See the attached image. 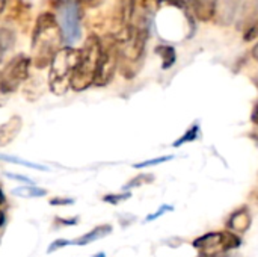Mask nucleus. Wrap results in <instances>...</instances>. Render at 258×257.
I'll list each match as a JSON object with an SVG mask.
<instances>
[{
	"mask_svg": "<svg viewBox=\"0 0 258 257\" xmlns=\"http://www.w3.org/2000/svg\"><path fill=\"white\" fill-rule=\"evenodd\" d=\"M63 47V36L60 26L53 12H42L38 15L32 33V65L36 70L50 67L54 55Z\"/></svg>",
	"mask_w": 258,
	"mask_h": 257,
	"instance_id": "f257e3e1",
	"label": "nucleus"
},
{
	"mask_svg": "<svg viewBox=\"0 0 258 257\" xmlns=\"http://www.w3.org/2000/svg\"><path fill=\"white\" fill-rule=\"evenodd\" d=\"M103 53V39L92 33L86 38L83 47L80 48V61L71 77V89L73 91H85L91 85H94L100 59Z\"/></svg>",
	"mask_w": 258,
	"mask_h": 257,
	"instance_id": "f03ea898",
	"label": "nucleus"
},
{
	"mask_svg": "<svg viewBox=\"0 0 258 257\" xmlns=\"http://www.w3.org/2000/svg\"><path fill=\"white\" fill-rule=\"evenodd\" d=\"M80 61V48L63 45L48 67V89L54 95H65L71 88V77Z\"/></svg>",
	"mask_w": 258,
	"mask_h": 257,
	"instance_id": "7ed1b4c3",
	"label": "nucleus"
},
{
	"mask_svg": "<svg viewBox=\"0 0 258 257\" xmlns=\"http://www.w3.org/2000/svg\"><path fill=\"white\" fill-rule=\"evenodd\" d=\"M56 20L60 26L63 44L73 47L82 38L83 2L82 0H54Z\"/></svg>",
	"mask_w": 258,
	"mask_h": 257,
	"instance_id": "20e7f679",
	"label": "nucleus"
},
{
	"mask_svg": "<svg viewBox=\"0 0 258 257\" xmlns=\"http://www.w3.org/2000/svg\"><path fill=\"white\" fill-rule=\"evenodd\" d=\"M30 56L24 53L15 55L0 71V91L5 95L14 94L20 89L21 85L30 77Z\"/></svg>",
	"mask_w": 258,
	"mask_h": 257,
	"instance_id": "39448f33",
	"label": "nucleus"
},
{
	"mask_svg": "<svg viewBox=\"0 0 258 257\" xmlns=\"http://www.w3.org/2000/svg\"><path fill=\"white\" fill-rule=\"evenodd\" d=\"M240 238L233 232H210L194 241V247L203 256L224 254L240 247Z\"/></svg>",
	"mask_w": 258,
	"mask_h": 257,
	"instance_id": "423d86ee",
	"label": "nucleus"
},
{
	"mask_svg": "<svg viewBox=\"0 0 258 257\" xmlns=\"http://www.w3.org/2000/svg\"><path fill=\"white\" fill-rule=\"evenodd\" d=\"M119 65V52H118V42L110 35L107 36V41H103V53L97 71V77L94 85L95 86H106L110 83V80L115 76V71Z\"/></svg>",
	"mask_w": 258,
	"mask_h": 257,
	"instance_id": "0eeeda50",
	"label": "nucleus"
},
{
	"mask_svg": "<svg viewBox=\"0 0 258 257\" xmlns=\"http://www.w3.org/2000/svg\"><path fill=\"white\" fill-rule=\"evenodd\" d=\"M138 8V0H115L110 18V36L119 38L133 24V17Z\"/></svg>",
	"mask_w": 258,
	"mask_h": 257,
	"instance_id": "6e6552de",
	"label": "nucleus"
},
{
	"mask_svg": "<svg viewBox=\"0 0 258 257\" xmlns=\"http://www.w3.org/2000/svg\"><path fill=\"white\" fill-rule=\"evenodd\" d=\"M23 129V118L20 115L11 117L8 121L0 124V147H8Z\"/></svg>",
	"mask_w": 258,
	"mask_h": 257,
	"instance_id": "1a4fd4ad",
	"label": "nucleus"
},
{
	"mask_svg": "<svg viewBox=\"0 0 258 257\" xmlns=\"http://www.w3.org/2000/svg\"><path fill=\"white\" fill-rule=\"evenodd\" d=\"M252 218L249 214L248 208H239L237 211H234L228 221H227V227L233 232V233H246L251 227Z\"/></svg>",
	"mask_w": 258,
	"mask_h": 257,
	"instance_id": "9d476101",
	"label": "nucleus"
},
{
	"mask_svg": "<svg viewBox=\"0 0 258 257\" xmlns=\"http://www.w3.org/2000/svg\"><path fill=\"white\" fill-rule=\"evenodd\" d=\"M186 3L200 21H210L215 15L216 0H186Z\"/></svg>",
	"mask_w": 258,
	"mask_h": 257,
	"instance_id": "9b49d317",
	"label": "nucleus"
},
{
	"mask_svg": "<svg viewBox=\"0 0 258 257\" xmlns=\"http://www.w3.org/2000/svg\"><path fill=\"white\" fill-rule=\"evenodd\" d=\"M47 85H48V83H45V82H44L42 79H39V77H36V79L29 77L27 82L23 85V94H24V97H26L29 101H35V100H38V98L44 94Z\"/></svg>",
	"mask_w": 258,
	"mask_h": 257,
	"instance_id": "f8f14e48",
	"label": "nucleus"
},
{
	"mask_svg": "<svg viewBox=\"0 0 258 257\" xmlns=\"http://www.w3.org/2000/svg\"><path fill=\"white\" fill-rule=\"evenodd\" d=\"M110 233H112V226H110V224H103V226H98V227L92 229V230L88 232L86 235L77 238L76 241H71V244L80 245V247H82V245H88V244H91V242H94V241H98V239H101V238H104V236H107V235H110Z\"/></svg>",
	"mask_w": 258,
	"mask_h": 257,
	"instance_id": "ddd939ff",
	"label": "nucleus"
},
{
	"mask_svg": "<svg viewBox=\"0 0 258 257\" xmlns=\"http://www.w3.org/2000/svg\"><path fill=\"white\" fill-rule=\"evenodd\" d=\"M9 18H14L20 24H23V21H29L30 20V6L24 0H15V3L11 8Z\"/></svg>",
	"mask_w": 258,
	"mask_h": 257,
	"instance_id": "4468645a",
	"label": "nucleus"
},
{
	"mask_svg": "<svg viewBox=\"0 0 258 257\" xmlns=\"http://www.w3.org/2000/svg\"><path fill=\"white\" fill-rule=\"evenodd\" d=\"M14 44H15L14 30L8 27H0V64L3 62L6 53L12 50Z\"/></svg>",
	"mask_w": 258,
	"mask_h": 257,
	"instance_id": "2eb2a0df",
	"label": "nucleus"
},
{
	"mask_svg": "<svg viewBox=\"0 0 258 257\" xmlns=\"http://www.w3.org/2000/svg\"><path fill=\"white\" fill-rule=\"evenodd\" d=\"M12 194L17 197H23V198H41V197L47 195V191L44 188L26 185V186H18V188L12 189Z\"/></svg>",
	"mask_w": 258,
	"mask_h": 257,
	"instance_id": "dca6fc26",
	"label": "nucleus"
},
{
	"mask_svg": "<svg viewBox=\"0 0 258 257\" xmlns=\"http://www.w3.org/2000/svg\"><path fill=\"white\" fill-rule=\"evenodd\" d=\"M0 161L9 162V164H15V165H20V167H27V168H32V170H38V171H48V168H47L45 165H41V164H33V162L24 161V159L15 158V156H8V155H2V153H0Z\"/></svg>",
	"mask_w": 258,
	"mask_h": 257,
	"instance_id": "f3484780",
	"label": "nucleus"
},
{
	"mask_svg": "<svg viewBox=\"0 0 258 257\" xmlns=\"http://www.w3.org/2000/svg\"><path fill=\"white\" fill-rule=\"evenodd\" d=\"M157 52L163 56V68H169L175 62V52L172 47H159Z\"/></svg>",
	"mask_w": 258,
	"mask_h": 257,
	"instance_id": "a211bd4d",
	"label": "nucleus"
},
{
	"mask_svg": "<svg viewBox=\"0 0 258 257\" xmlns=\"http://www.w3.org/2000/svg\"><path fill=\"white\" fill-rule=\"evenodd\" d=\"M198 133H200V126H192L186 133H184V136H181L177 142H174V147H180L181 144H184V142H190V141H195L197 138H198Z\"/></svg>",
	"mask_w": 258,
	"mask_h": 257,
	"instance_id": "6ab92c4d",
	"label": "nucleus"
},
{
	"mask_svg": "<svg viewBox=\"0 0 258 257\" xmlns=\"http://www.w3.org/2000/svg\"><path fill=\"white\" fill-rule=\"evenodd\" d=\"M154 180V177L153 176H150V174H139L138 177H135V179H132L124 188L125 189H130V188H136V186H142V185H147V183H150V182H153Z\"/></svg>",
	"mask_w": 258,
	"mask_h": 257,
	"instance_id": "aec40b11",
	"label": "nucleus"
},
{
	"mask_svg": "<svg viewBox=\"0 0 258 257\" xmlns=\"http://www.w3.org/2000/svg\"><path fill=\"white\" fill-rule=\"evenodd\" d=\"M130 192H125V194H107L103 197V201L106 203H110V204H118L124 200H128L130 198Z\"/></svg>",
	"mask_w": 258,
	"mask_h": 257,
	"instance_id": "412c9836",
	"label": "nucleus"
},
{
	"mask_svg": "<svg viewBox=\"0 0 258 257\" xmlns=\"http://www.w3.org/2000/svg\"><path fill=\"white\" fill-rule=\"evenodd\" d=\"M174 159L172 156H163V158H157V159H153V161H145V162H141V164H135L133 167L135 168H145V167H154V165H159V164H163L166 161H171Z\"/></svg>",
	"mask_w": 258,
	"mask_h": 257,
	"instance_id": "4be33fe9",
	"label": "nucleus"
},
{
	"mask_svg": "<svg viewBox=\"0 0 258 257\" xmlns=\"http://www.w3.org/2000/svg\"><path fill=\"white\" fill-rule=\"evenodd\" d=\"M70 244H71V241H68V239H56V241H53V242L48 245L47 253L51 254V253H54L56 250H60V248H63V247H67V245H70Z\"/></svg>",
	"mask_w": 258,
	"mask_h": 257,
	"instance_id": "5701e85b",
	"label": "nucleus"
},
{
	"mask_svg": "<svg viewBox=\"0 0 258 257\" xmlns=\"http://www.w3.org/2000/svg\"><path fill=\"white\" fill-rule=\"evenodd\" d=\"M74 200L73 198H63V197H54L50 200V204L51 206H68V204H73Z\"/></svg>",
	"mask_w": 258,
	"mask_h": 257,
	"instance_id": "b1692460",
	"label": "nucleus"
},
{
	"mask_svg": "<svg viewBox=\"0 0 258 257\" xmlns=\"http://www.w3.org/2000/svg\"><path fill=\"white\" fill-rule=\"evenodd\" d=\"M169 211H172V208H171V206H162V208H160V209H159L156 214H153V215H148L145 221H153V220L159 218L160 215H163L165 212H169Z\"/></svg>",
	"mask_w": 258,
	"mask_h": 257,
	"instance_id": "393cba45",
	"label": "nucleus"
},
{
	"mask_svg": "<svg viewBox=\"0 0 258 257\" xmlns=\"http://www.w3.org/2000/svg\"><path fill=\"white\" fill-rule=\"evenodd\" d=\"M57 220V224L60 226H76L79 223V218L74 217V218H56Z\"/></svg>",
	"mask_w": 258,
	"mask_h": 257,
	"instance_id": "a878e982",
	"label": "nucleus"
},
{
	"mask_svg": "<svg viewBox=\"0 0 258 257\" xmlns=\"http://www.w3.org/2000/svg\"><path fill=\"white\" fill-rule=\"evenodd\" d=\"M255 36H258V23L255 24V26H252V27L245 33V39L251 41V39H254Z\"/></svg>",
	"mask_w": 258,
	"mask_h": 257,
	"instance_id": "bb28decb",
	"label": "nucleus"
},
{
	"mask_svg": "<svg viewBox=\"0 0 258 257\" xmlns=\"http://www.w3.org/2000/svg\"><path fill=\"white\" fill-rule=\"evenodd\" d=\"M8 177H11V179H15V180H20V182H26V183H29V185H32L33 182L29 179V177H26V176H17V174H6Z\"/></svg>",
	"mask_w": 258,
	"mask_h": 257,
	"instance_id": "cd10ccee",
	"label": "nucleus"
},
{
	"mask_svg": "<svg viewBox=\"0 0 258 257\" xmlns=\"http://www.w3.org/2000/svg\"><path fill=\"white\" fill-rule=\"evenodd\" d=\"M252 121L258 124V101L257 105H255V108H254V112H252Z\"/></svg>",
	"mask_w": 258,
	"mask_h": 257,
	"instance_id": "c85d7f7f",
	"label": "nucleus"
},
{
	"mask_svg": "<svg viewBox=\"0 0 258 257\" xmlns=\"http://www.w3.org/2000/svg\"><path fill=\"white\" fill-rule=\"evenodd\" d=\"M6 100H8V95H5V94L0 91V108L6 103Z\"/></svg>",
	"mask_w": 258,
	"mask_h": 257,
	"instance_id": "c756f323",
	"label": "nucleus"
},
{
	"mask_svg": "<svg viewBox=\"0 0 258 257\" xmlns=\"http://www.w3.org/2000/svg\"><path fill=\"white\" fill-rule=\"evenodd\" d=\"M82 2L89 3V5H92V6H97V5H100V3H101V0H82Z\"/></svg>",
	"mask_w": 258,
	"mask_h": 257,
	"instance_id": "7c9ffc66",
	"label": "nucleus"
},
{
	"mask_svg": "<svg viewBox=\"0 0 258 257\" xmlns=\"http://www.w3.org/2000/svg\"><path fill=\"white\" fill-rule=\"evenodd\" d=\"M252 56H254L255 61H258V42L254 45V48H252Z\"/></svg>",
	"mask_w": 258,
	"mask_h": 257,
	"instance_id": "2f4dec72",
	"label": "nucleus"
},
{
	"mask_svg": "<svg viewBox=\"0 0 258 257\" xmlns=\"http://www.w3.org/2000/svg\"><path fill=\"white\" fill-rule=\"evenodd\" d=\"M5 220H6V217H5V212H3V211H0V227L5 224Z\"/></svg>",
	"mask_w": 258,
	"mask_h": 257,
	"instance_id": "473e14b6",
	"label": "nucleus"
},
{
	"mask_svg": "<svg viewBox=\"0 0 258 257\" xmlns=\"http://www.w3.org/2000/svg\"><path fill=\"white\" fill-rule=\"evenodd\" d=\"M5 201H6V198H5V194H3V191H2V188H0V206L5 204Z\"/></svg>",
	"mask_w": 258,
	"mask_h": 257,
	"instance_id": "72a5a7b5",
	"label": "nucleus"
},
{
	"mask_svg": "<svg viewBox=\"0 0 258 257\" xmlns=\"http://www.w3.org/2000/svg\"><path fill=\"white\" fill-rule=\"evenodd\" d=\"M5 8H6V0H0V14L5 11Z\"/></svg>",
	"mask_w": 258,
	"mask_h": 257,
	"instance_id": "f704fd0d",
	"label": "nucleus"
},
{
	"mask_svg": "<svg viewBox=\"0 0 258 257\" xmlns=\"http://www.w3.org/2000/svg\"><path fill=\"white\" fill-rule=\"evenodd\" d=\"M92 257H106V254L104 253H97V254H94Z\"/></svg>",
	"mask_w": 258,
	"mask_h": 257,
	"instance_id": "c9c22d12",
	"label": "nucleus"
},
{
	"mask_svg": "<svg viewBox=\"0 0 258 257\" xmlns=\"http://www.w3.org/2000/svg\"><path fill=\"white\" fill-rule=\"evenodd\" d=\"M159 2H163V0H159Z\"/></svg>",
	"mask_w": 258,
	"mask_h": 257,
	"instance_id": "e433bc0d",
	"label": "nucleus"
},
{
	"mask_svg": "<svg viewBox=\"0 0 258 257\" xmlns=\"http://www.w3.org/2000/svg\"><path fill=\"white\" fill-rule=\"evenodd\" d=\"M257 201H258V195H257Z\"/></svg>",
	"mask_w": 258,
	"mask_h": 257,
	"instance_id": "4c0bfd02",
	"label": "nucleus"
}]
</instances>
